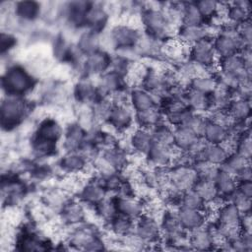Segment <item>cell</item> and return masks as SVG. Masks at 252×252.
Returning a JSON list of instances; mask_svg holds the SVG:
<instances>
[{"label":"cell","mask_w":252,"mask_h":252,"mask_svg":"<svg viewBox=\"0 0 252 252\" xmlns=\"http://www.w3.org/2000/svg\"><path fill=\"white\" fill-rule=\"evenodd\" d=\"M1 85L6 95L25 96L35 88L36 78L25 66L13 64L3 73Z\"/></svg>","instance_id":"cell-1"},{"label":"cell","mask_w":252,"mask_h":252,"mask_svg":"<svg viewBox=\"0 0 252 252\" xmlns=\"http://www.w3.org/2000/svg\"><path fill=\"white\" fill-rule=\"evenodd\" d=\"M141 26L144 29L143 32L163 41L172 38L176 33L164 16L161 3H156V6L144 3V9L141 12Z\"/></svg>","instance_id":"cell-2"},{"label":"cell","mask_w":252,"mask_h":252,"mask_svg":"<svg viewBox=\"0 0 252 252\" xmlns=\"http://www.w3.org/2000/svg\"><path fill=\"white\" fill-rule=\"evenodd\" d=\"M30 112V103L25 96L5 95L1 102V125L7 132L20 126Z\"/></svg>","instance_id":"cell-3"},{"label":"cell","mask_w":252,"mask_h":252,"mask_svg":"<svg viewBox=\"0 0 252 252\" xmlns=\"http://www.w3.org/2000/svg\"><path fill=\"white\" fill-rule=\"evenodd\" d=\"M215 51L220 58L239 53L244 47H247L241 38L236 26L224 22L218 33L213 37Z\"/></svg>","instance_id":"cell-4"},{"label":"cell","mask_w":252,"mask_h":252,"mask_svg":"<svg viewBox=\"0 0 252 252\" xmlns=\"http://www.w3.org/2000/svg\"><path fill=\"white\" fill-rule=\"evenodd\" d=\"M68 234V245L75 249L98 251L105 249V241L99 237L95 228L83 223L74 225Z\"/></svg>","instance_id":"cell-5"},{"label":"cell","mask_w":252,"mask_h":252,"mask_svg":"<svg viewBox=\"0 0 252 252\" xmlns=\"http://www.w3.org/2000/svg\"><path fill=\"white\" fill-rule=\"evenodd\" d=\"M169 188L177 193L192 189L198 180L193 164H174L169 167Z\"/></svg>","instance_id":"cell-6"},{"label":"cell","mask_w":252,"mask_h":252,"mask_svg":"<svg viewBox=\"0 0 252 252\" xmlns=\"http://www.w3.org/2000/svg\"><path fill=\"white\" fill-rule=\"evenodd\" d=\"M189 60L205 67L212 74L214 67L218 68L219 57L213 45V38H205L190 45Z\"/></svg>","instance_id":"cell-7"},{"label":"cell","mask_w":252,"mask_h":252,"mask_svg":"<svg viewBox=\"0 0 252 252\" xmlns=\"http://www.w3.org/2000/svg\"><path fill=\"white\" fill-rule=\"evenodd\" d=\"M111 59L112 54L101 49L85 56L81 65L80 77L87 76L93 79L94 77L98 78L110 69Z\"/></svg>","instance_id":"cell-8"},{"label":"cell","mask_w":252,"mask_h":252,"mask_svg":"<svg viewBox=\"0 0 252 252\" xmlns=\"http://www.w3.org/2000/svg\"><path fill=\"white\" fill-rule=\"evenodd\" d=\"M134 232L148 245L158 244L161 241L158 220L147 214H143L135 220Z\"/></svg>","instance_id":"cell-9"},{"label":"cell","mask_w":252,"mask_h":252,"mask_svg":"<svg viewBox=\"0 0 252 252\" xmlns=\"http://www.w3.org/2000/svg\"><path fill=\"white\" fill-rule=\"evenodd\" d=\"M134 110L129 104H113L105 124L116 133H125L134 126Z\"/></svg>","instance_id":"cell-10"},{"label":"cell","mask_w":252,"mask_h":252,"mask_svg":"<svg viewBox=\"0 0 252 252\" xmlns=\"http://www.w3.org/2000/svg\"><path fill=\"white\" fill-rule=\"evenodd\" d=\"M180 153L174 146H165L154 142L149 152L145 156L148 165L152 167H168L172 164L177 155Z\"/></svg>","instance_id":"cell-11"},{"label":"cell","mask_w":252,"mask_h":252,"mask_svg":"<svg viewBox=\"0 0 252 252\" xmlns=\"http://www.w3.org/2000/svg\"><path fill=\"white\" fill-rule=\"evenodd\" d=\"M109 30L113 39L115 50L136 46L142 34L140 28H136L125 23L117 24L111 27Z\"/></svg>","instance_id":"cell-12"},{"label":"cell","mask_w":252,"mask_h":252,"mask_svg":"<svg viewBox=\"0 0 252 252\" xmlns=\"http://www.w3.org/2000/svg\"><path fill=\"white\" fill-rule=\"evenodd\" d=\"M73 97L77 103L93 105L100 98L96 82L87 76L79 77L73 88Z\"/></svg>","instance_id":"cell-13"},{"label":"cell","mask_w":252,"mask_h":252,"mask_svg":"<svg viewBox=\"0 0 252 252\" xmlns=\"http://www.w3.org/2000/svg\"><path fill=\"white\" fill-rule=\"evenodd\" d=\"M127 80L125 77L108 70L100 75L96 81V87L100 97H110L114 94L127 90Z\"/></svg>","instance_id":"cell-14"},{"label":"cell","mask_w":252,"mask_h":252,"mask_svg":"<svg viewBox=\"0 0 252 252\" xmlns=\"http://www.w3.org/2000/svg\"><path fill=\"white\" fill-rule=\"evenodd\" d=\"M109 18L105 4L91 2L85 17V29L101 32L106 29Z\"/></svg>","instance_id":"cell-15"},{"label":"cell","mask_w":252,"mask_h":252,"mask_svg":"<svg viewBox=\"0 0 252 252\" xmlns=\"http://www.w3.org/2000/svg\"><path fill=\"white\" fill-rule=\"evenodd\" d=\"M63 134L64 129L60 122L54 117L46 116L39 120L32 136L58 144V142L62 140Z\"/></svg>","instance_id":"cell-16"},{"label":"cell","mask_w":252,"mask_h":252,"mask_svg":"<svg viewBox=\"0 0 252 252\" xmlns=\"http://www.w3.org/2000/svg\"><path fill=\"white\" fill-rule=\"evenodd\" d=\"M60 220L67 226L81 224L86 220V208L84 203L76 200H68L59 212Z\"/></svg>","instance_id":"cell-17"},{"label":"cell","mask_w":252,"mask_h":252,"mask_svg":"<svg viewBox=\"0 0 252 252\" xmlns=\"http://www.w3.org/2000/svg\"><path fill=\"white\" fill-rule=\"evenodd\" d=\"M107 195V191L103 187L98 176L88 180L79 192L80 201L88 206H94Z\"/></svg>","instance_id":"cell-18"},{"label":"cell","mask_w":252,"mask_h":252,"mask_svg":"<svg viewBox=\"0 0 252 252\" xmlns=\"http://www.w3.org/2000/svg\"><path fill=\"white\" fill-rule=\"evenodd\" d=\"M13 14L20 24H32L42 15V7L35 1H19L13 4Z\"/></svg>","instance_id":"cell-19"},{"label":"cell","mask_w":252,"mask_h":252,"mask_svg":"<svg viewBox=\"0 0 252 252\" xmlns=\"http://www.w3.org/2000/svg\"><path fill=\"white\" fill-rule=\"evenodd\" d=\"M129 104L134 112L144 111L158 106L157 97L141 87H133L130 89Z\"/></svg>","instance_id":"cell-20"},{"label":"cell","mask_w":252,"mask_h":252,"mask_svg":"<svg viewBox=\"0 0 252 252\" xmlns=\"http://www.w3.org/2000/svg\"><path fill=\"white\" fill-rule=\"evenodd\" d=\"M90 161L79 152H66L58 161V167L68 174H81L87 169Z\"/></svg>","instance_id":"cell-21"},{"label":"cell","mask_w":252,"mask_h":252,"mask_svg":"<svg viewBox=\"0 0 252 252\" xmlns=\"http://www.w3.org/2000/svg\"><path fill=\"white\" fill-rule=\"evenodd\" d=\"M88 132L85 131L76 121L71 122L64 129L62 138V148L66 152L78 151L83 142L86 140Z\"/></svg>","instance_id":"cell-22"},{"label":"cell","mask_w":252,"mask_h":252,"mask_svg":"<svg viewBox=\"0 0 252 252\" xmlns=\"http://www.w3.org/2000/svg\"><path fill=\"white\" fill-rule=\"evenodd\" d=\"M182 43L192 45L205 38H213L206 25L203 26H186L182 25L176 31L175 36Z\"/></svg>","instance_id":"cell-23"},{"label":"cell","mask_w":252,"mask_h":252,"mask_svg":"<svg viewBox=\"0 0 252 252\" xmlns=\"http://www.w3.org/2000/svg\"><path fill=\"white\" fill-rule=\"evenodd\" d=\"M113 202L117 211V214L126 216L134 220L144 214V204L138 198H126L115 195Z\"/></svg>","instance_id":"cell-24"},{"label":"cell","mask_w":252,"mask_h":252,"mask_svg":"<svg viewBox=\"0 0 252 252\" xmlns=\"http://www.w3.org/2000/svg\"><path fill=\"white\" fill-rule=\"evenodd\" d=\"M176 214L181 225L188 232L207 224V217L201 210L179 207L176 210Z\"/></svg>","instance_id":"cell-25"},{"label":"cell","mask_w":252,"mask_h":252,"mask_svg":"<svg viewBox=\"0 0 252 252\" xmlns=\"http://www.w3.org/2000/svg\"><path fill=\"white\" fill-rule=\"evenodd\" d=\"M251 4L249 1H234L226 4L225 22L236 27L250 21Z\"/></svg>","instance_id":"cell-26"},{"label":"cell","mask_w":252,"mask_h":252,"mask_svg":"<svg viewBox=\"0 0 252 252\" xmlns=\"http://www.w3.org/2000/svg\"><path fill=\"white\" fill-rule=\"evenodd\" d=\"M129 143L133 154L145 157L154 143L151 130L137 127L130 134Z\"/></svg>","instance_id":"cell-27"},{"label":"cell","mask_w":252,"mask_h":252,"mask_svg":"<svg viewBox=\"0 0 252 252\" xmlns=\"http://www.w3.org/2000/svg\"><path fill=\"white\" fill-rule=\"evenodd\" d=\"M76 46L84 55H90L100 50V32L85 29L78 35Z\"/></svg>","instance_id":"cell-28"},{"label":"cell","mask_w":252,"mask_h":252,"mask_svg":"<svg viewBox=\"0 0 252 252\" xmlns=\"http://www.w3.org/2000/svg\"><path fill=\"white\" fill-rule=\"evenodd\" d=\"M188 242L192 250L204 251L215 248L212 233L207 224L189 231Z\"/></svg>","instance_id":"cell-29"},{"label":"cell","mask_w":252,"mask_h":252,"mask_svg":"<svg viewBox=\"0 0 252 252\" xmlns=\"http://www.w3.org/2000/svg\"><path fill=\"white\" fill-rule=\"evenodd\" d=\"M185 103L189 109L201 114L208 113L212 108L210 94H203L189 88L186 91Z\"/></svg>","instance_id":"cell-30"},{"label":"cell","mask_w":252,"mask_h":252,"mask_svg":"<svg viewBox=\"0 0 252 252\" xmlns=\"http://www.w3.org/2000/svg\"><path fill=\"white\" fill-rule=\"evenodd\" d=\"M41 200L43 205L50 211H58L63 208V206L69 200L68 193L61 187H50L43 191L41 195Z\"/></svg>","instance_id":"cell-31"},{"label":"cell","mask_w":252,"mask_h":252,"mask_svg":"<svg viewBox=\"0 0 252 252\" xmlns=\"http://www.w3.org/2000/svg\"><path fill=\"white\" fill-rule=\"evenodd\" d=\"M218 70L236 76L251 77V73L245 69L243 59L239 53L220 58L218 61Z\"/></svg>","instance_id":"cell-32"},{"label":"cell","mask_w":252,"mask_h":252,"mask_svg":"<svg viewBox=\"0 0 252 252\" xmlns=\"http://www.w3.org/2000/svg\"><path fill=\"white\" fill-rule=\"evenodd\" d=\"M230 153L222 144L207 143L196 160H205L220 166Z\"/></svg>","instance_id":"cell-33"},{"label":"cell","mask_w":252,"mask_h":252,"mask_svg":"<svg viewBox=\"0 0 252 252\" xmlns=\"http://www.w3.org/2000/svg\"><path fill=\"white\" fill-rule=\"evenodd\" d=\"M242 214L230 202L225 201L217 211L215 220L227 226H239Z\"/></svg>","instance_id":"cell-34"},{"label":"cell","mask_w":252,"mask_h":252,"mask_svg":"<svg viewBox=\"0 0 252 252\" xmlns=\"http://www.w3.org/2000/svg\"><path fill=\"white\" fill-rule=\"evenodd\" d=\"M134 117L137 127L148 130H152L158 123L164 120L163 114L158 106L144 111L134 112Z\"/></svg>","instance_id":"cell-35"},{"label":"cell","mask_w":252,"mask_h":252,"mask_svg":"<svg viewBox=\"0 0 252 252\" xmlns=\"http://www.w3.org/2000/svg\"><path fill=\"white\" fill-rule=\"evenodd\" d=\"M105 223L107 224L108 230L112 233V235L119 237H122L134 231L135 227L134 220L120 214H116L111 220H109Z\"/></svg>","instance_id":"cell-36"},{"label":"cell","mask_w":252,"mask_h":252,"mask_svg":"<svg viewBox=\"0 0 252 252\" xmlns=\"http://www.w3.org/2000/svg\"><path fill=\"white\" fill-rule=\"evenodd\" d=\"M202 137L209 144H223L229 137V131L226 127L208 119Z\"/></svg>","instance_id":"cell-37"},{"label":"cell","mask_w":252,"mask_h":252,"mask_svg":"<svg viewBox=\"0 0 252 252\" xmlns=\"http://www.w3.org/2000/svg\"><path fill=\"white\" fill-rule=\"evenodd\" d=\"M199 138L185 126L174 128V147L180 152L188 153Z\"/></svg>","instance_id":"cell-38"},{"label":"cell","mask_w":252,"mask_h":252,"mask_svg":"<svg viewBox=\"0 0 252 252\" xmlns=\"http://www.w3.org/2000/svg\"><path fill=\"white\" fill-rule=\"evenodd\" d=\"M215 183L219 195L222 197L225 201H227V198L236 190L237 187V181L235 176L221 170L220 168L215 179Z\"/></svg>","instance_id":"cell-39"},{"label":"cell","mask_w":252,"mask_h":252,"mask_svg":"<svg viewBox=\"0 0 252 252\" xmlns=\"http://www.w3.org/2000/svg\"><path fill=\"white\" fill-rule=\"evenodd\" d=\"M101 155L113 165V167L118 172H123L129 166V154H127L118 146L102 151Z\"/></svg>","instance_id":"cell-40"},{"label":"cell","mask_w":252,"mask_h":252,"mask_svg":"<svg viewBox=\"0 0 252 252\" xmlns=\"http://www.w3.org/2000/svg\"><path fill=\"white\" fill-rule=\"evenodd\" d=\"M30 149L35 158H45L56 154L57 144L32 136L30 141Z\"/></svg>","instance_id":"cell-41"},{"label":"cell","mask_w":252,"mask_h":252,"mask_svg":"<svg viewBox=\"0 0 252 252\" xmlns=\"http://www.w3.org/2000/svg\"><path fill=\"white\" fill-rule=\"evenodd\" d=\"M232 120H243L250 117V99L233 98L229 101L225 109Z\"/></svg>","instance_id":"cell-42"},{"label":"cell","mask_w":252,"mask_h":252,"mask_svg":"<svg viewBox=\"0 0 252 252\" xmlns=\"http://www.w3.org/2000/svg\"><path fill=\"white\" fill-rule=\"evenodd\" d=\"M187 87L203 94H211L218 88V80L214 74L200 75L192 79Z\"/></svg>","instance_id":"cell-43"},{"label":"cell","mask_w":252,"mask_h":252,"mask_svg":"<svg viewBox=\"0 0 252 252\" xmlns=\"http://www.w3.org/2000/svg\"><path fill=\"white\" fill-rule=\"evenodd\" d=\"M151 132L154 142L165 146H174V128L164 120L154 127Z\"/></svg>","instance_id":"cell-44"},{"label":"cell","mask_w":252,"mask_h":252,"mask_svg":"<svg viewBox=\"0 0 252 252\" xmlns=\"http://www.w3.org/2000/svg\"><path fill=\"white\" fill-rule=\"evenodd\" d=\"M250 164V160L243 158L236 152L230 153L226 159L220 165V168L229 174L235 176L241 169Z\"/></svg>","instance_id":"cell-45"},{"label":"cell","mask_w":252,"mask_h":252,"mask_svg":"<svg viewBox=\"0 0 252 252\" xmlns=\"http://www.w3.org/2000/svg\"><path fill=\"white\" fill-rule=\"evenodd\" d=\"M193 189L201 196L205 203H210L220 197L215 181L198 179Z\"/></svg>","instance_id":"cell-46"},{"label":"cell","mask_w":252,"mask_h":252,"mask_svg":"<svg viewBox=\"0 0 252 252\" xmlns=\"http://www.w3.org/2000/svg\"><path fill=\"white\" fill-rule=\"evenodd\" d=\"M182 25L186 26H203L205 21L200 14L195 2H185L183 3L182 10Z\"/></svg>","instance_id":"cell-47"},{"label":"cell","mask_w":252,"mask_h":252,"mask_svg":"<svg viewBox=\"0 0 252 252\" xmlns=\"http://www.w3.org/2000/svg\"><path fill=\"white\" fill-rule=\"evenodd\" d=\"M195 5L198 8L200 14L202 15L205 21V24L207 22L211 23L215 20H220L219 19L220 2H217L214 0H201V1L195 2Z\"/></svg>","instance_id":"cell-48"},{"label":"cell","mask_w":252,"mask_h":252,"mask_svg":"<svg viewBox=\"0 0 252 252\" xmlns=\"http://www.w3.org/2000/svg\"><path fill=\"white\" fill-rule=\"evenodd\" d=\"M94 215L104 222H107L109 220H111L116 214V208L113 202V198H107L105 197L103 200L93 206Z\"/></svg>","instance_id":"cell-49"},{"label":"cell","mask_w":252,"mask_h":252,"mask_svg":"<svg viewBox=\"0 0 252 252\" xmlns=\"http://www.w3.org/2000/svg\"><path fill=\"white\" fill-rule=\"evenodd\" d=\"M193 166L197 172L198 179L215 181L220 170V166L205 160H195Z\"/></svg>","instance_id":"cell-50"},{"label":"cell","mask_w":252,"mask_h":252,"mask_svg":"<svg viewBox=\"0 0 252 252\" xmlns=\"http://www.w3.org/2000/svg\"><path fill=\"white\" fill-rule=\"evenodd\" d=\"M205 206H206L205 201L201 198V196L193 188L186 190L185 192H183L181 194L180 207L203 211Z\"/></svg>","instance_id":"cell-51"},{"label":"cell","mask_w":252,"mask_h":252,"mask_svg":"<svg viewBox=\"0 0 252 252\" xmlns=\"http://www.w3.org/2000/svg\"><path fill=\"white\" fill-rule=\"evenodd\" d=\"M92 163L94 172H96V176H98L99 178H105L116 173H119L101 154L94 160H93Z\"/></svg>","instance_id":"cell-52"},{"label":"cell","mask_w":252,"mask_h":252,"mask_svg":"<svg viewBox=\"0 0 252 252\" xmlns=\"http://www.w3.org/2000/svg\"><path fill=\"white\" fill-rule=\"evenodd\" d=\"M234 152L242 156L243 158L250 160L252 155V144H251V135L250 130L246 131L242 135L236 138V144Z\"/></svg>","instance_id":"cell-53"},{"label":"cell","mask_w":252,"mask_h":252,"mask_svg":"<svg viewBox=\"0 0 252 252\" xmlns=\"http://www.w3.org/2000/svg\"><path fill=\"white\" fill-rule=\"evenodd\" d=\"M207 121H208V118L204 114L193 112L184 126L187 127L188 129H190L197 136L202 137L205 127H206V124H207Z\"/></svg>","instance_id":"cell-54"},{"label":"cell","mask_w":252,"mask_h":252,"mask_svg":"<svg viewBox=\"0 0 252 252\" xmlns=\"http://www.w3.org/2000/svg\"><path fill=\"white\" fill-rule=\"evenodd\" d=\"M227 201L232 203L241 214L250 213L251 209V198L243 195L237 189L227 198Z\"/></svg>","instance_id":"cell-55"},{"label":"cell","mask_w":252,"mask_h":252,"mask_svg":"<svg viewBox=\"0 0 252 252\" xmlns=\"http://www.w3.org/2000/svg\"><path fill=\"white\" fill-rule=\"evenodd\" d=\"M133 63L134 62H131L119 55L112 54V59H111V64H110L109 70L126 78Z\"/></svg>","instance_id":"cell-56"},{"label":"cell","mask_w":252,"mask_h":252,"mask_svg":"<svg viewBox=\"0 0 252 252\" xmlns=\"http://www.w3.org/2000/svg\"><path fill=\"white\" fill-rule=\"evenodd\" d=\"M53 173V169L48 164L34 163L33 167L30 171L31 177L36 181H44L49 179Z\"/></svg>","instance_id":"cell-57"},{"label":"cell","mask_w":252,"mask_h":252,"mask_svg":"<svg viewBox=\"0 0 252 252\" xmlns=\"http://www.w3.org/2000/svg\"><path fill=\"white\" fill-rule=\"evenodd\" d=\"M17 42L18 40L15 35L3 31L1 32V37H0V47H1L2 56H5L6 53H9L11 50H13L16 47Z\"/></svg>","instance_id":"cell-58"},{"label":"cell","mask_w":252,"mask_h":252,"mask_svg":"<svg viewBox=\"0 0 252 252\" xmlns=\"http://www.w3.org/2000/svg\"><path fill=\"white\" fill-rule=\"evenodd\" d=\"M238 32L243 39L245 45L247 47H251V41H252V27H251V22L247 21L240 26L237 27Z\"/></svg>","instance_id":"cell-59"},{"label":"cell","mask_w":252,"mask_h":252,"mask_svg":"<svg viewBox=\"0 0 252 252\" xmlns=\"http://www.w3.org/2000/svg\"><path fill=\"white\" fill-rule=\"evenodd\" d=\"M236 189L243 195L251 198L252 197V183L251 181H239L237 182Z\"/></svg>","instance_id":"cell-60"},{"label":"cell","mask_w":252,"mask_h":252,"mask_svg":"<svg viewBox=\"0 0 252 252\" xmlns=\"http://www.w3.org/2000/svg\"><path fill=\"white\" fill-rule=\"evenodd\" d=\"M251 176H252V172H251V167L250 164L245 166L243 169H241L236 175V181H251Z\"/></svg>","instance_id":"cell-61"},{"label":"cell","mask_w":252,"mask_h":252,"mask_svg":"<svg viewBox=\"0 0 252 252\" xmlns=\"http://www.w3.org/2000/svg\"><path fill=\"white\" fill-rule=\"evenodd\" d=\"M239 226H240L242 231L251 232V216H250V213L242 214Z\"/></svg>","instance_id":"cell-62"}]
</instances>
